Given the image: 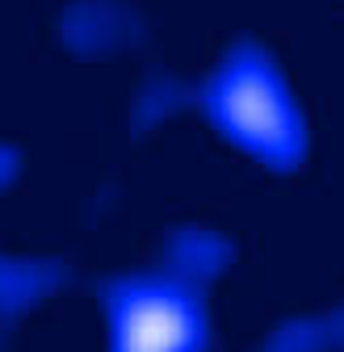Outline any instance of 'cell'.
Listing matches in <instances>:
<instances>
[{
    "mask_svg": "<svg viewBox=\"0 0 344 352\" xmlns=\"http://www.w3.org/2000/svg\"><path fill=\"white\" fill-rule=\"evenodd\" d=\"M114 352H197L202 306L181 281H126L109 289Z\"/></svg>",
    "mask_w": 344,
    "mask_h": 352,
    "instance_id": "6da1fadb",
    "label": "cell"
}]
</instances>
